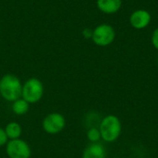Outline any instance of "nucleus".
<instances>
[{
    "mask_svg": "<svg viewBox=\"0 0 158 158\" xmlns=\"http://www.w3.org/2000/svg\"><path fill=\"white\" fill-rule=\"evenodd\" d=\"M22 83L14 74H6L0 79V95L7 102L13 103L22 94Z\"/></svg>",
    "mask_w": 158,
    "mask_h": 158,
    "instance_id": "1",
    "label": "nucleus"
},
{
    "mask_svg": "<svg viewBox=\"0 0 158 158\" xmlns=\"http://www.w3.org/2000/svg\"><path fill=\"white\" fill-rule=\"evenodd\" d=\"M99 131L101 138L106 143H113L120 136L122 127L119 118L114 115L105 117L100 122Z\"/></svg>",
    "mask_w": 158,
    "mask_h": 158,
    "instance_id": "2",
    "label": "nucleus"
},
{
    "mask_svg": "<svg viewBox=\"0 0 158 158\" xmlns=\"http://www.w3.org/2000/svg\"><path fill=\"white\" fill-rule=\"evenodd\" d=\"M44 93L43 82L37 78H30L22 85L21 98L27 101L30 105L39 102Z\"/></svg>",
    "mask_w": 158,
    "mask_h": 158,
    "instance_id": "3",
    "label": "nucleus"
},
{
    "mask_svg": "<svg viewBox=\"0 0 158 158\" xmlns=\"http://www.w3.org/2000/svg\"><path fill=\"white\" fill-rule=\"evenodd\" d=\"M116 38V31L113 26L109 24H100L93 31V42L98 46H107L111 44Z\"/></svg>",
    "mask_w": 158,
    "mask_h": 158,
    "instance_id": "4",
    "label": "nucleus"
},
{
    "mask_svg": "<svg viewBox=\"0 0 158 158\" xmlns=\"http://www.w3.org/2000/svg\"><path fill=\"white\" fill-rule=\"evenodd\" d=\"M6 153L9 158H30L31 156L30 145L20 138L7 142Z\"/></svg>",
    "mask_w": 158,
    "mask_h": 158,
    "instance_id": "5",
    "label": "nucleus"
},
{
    "mask_svg": "<svg viewBox=\"0 0 158 158\" xmlns=\"http://www.w3.org/2000/svg\"><path fill=\"white\" fill-rule=\"evenodd\" d=\"M66 126V119L62 114L54 112L44 117L42 122L44 131L48 134H57L61 132Z\"/></svg>",
    "mask_w": 158,
    "mask_h": 158,
    "instance_id": "6",
    "label": "nucleus"
},
{
    "mask_svg": "<svg viewBox=\"0 0 158 158\" xmlns=\"http://www.w3.org/2000/svg\"><path fill=\"white\" fill-rule=\"evenodd\" d=\"M152 20V16L145 9H137L130 16V24L136 30H143L149 26Z\"/></svg>",
    "mask_w": 158,
    "mask_h": 158,
    "instance_id": "7",
    "label": "nucleus"
},
{
    "mask_svg": "<svg viewBox=\"0 0 158 158\" xmlns=\"http://www.w3.org/2000/svg\"><path fill=\"white\" fill-rule=\"evenodd\" d=\"M98 9L105 14H115L122 6V0H96Z\"/></svg>",
    "mask_w": 158,
    "mask_h": 158,
    "instance_id": "8",
    "label": "nucleus"
},
{
    "mask_svg": "<svg viewBox=\"0 0 158 158\" xmlns=\"http://www.w3.org/2000/svg\"><path fill=\"white\" fill-rule=\"evenodd\" d=\"M82 158H106V152L103 144L94 143L84 149Z\"/></svg>",
    "mask_w": 158,
    "mask_h": 158,
    "instance_id": "9",
    "label": "nucleus"
},
{
    "mask_svg": "<svg viewBox=\"0 0 158 158\" xmlns=\"http://www.w3.org/2000/svg\"><path fill=\"white\" fill-rule=\"evenodd\" d=\"M5 131H6V134L8 139L16 140V139L20 138L21 133H22V129L19 123L12 121V122H9L6 124V128H5Z\"/></svg>",
    "mask_w": 158,
    "mask_h": 158,
    "instance_id": "10",
    "label": "nucleus"
},
{
    "mask_svg": "<svg viewBox=\"0 0 158 158\" xmlns=\"http://www.w3.org/2000/svg\"><path fill=\"white\" fill-rule=\"evenodd\" d=\"M11 108H12V111H13V113L15 115H17V116H23V115H25L29 111L30 104L27 101H25L23 98L20 97L19 99H18V100H16V101H14L12 103Z\"/></svg>",
    "mask_w": 158,
    "mask_h": 158,
    "instance_id": "11",
    "label": "nucleus"
},
{
    "mask_svg": "<svg viewBox=\"0 0 158 158\" xmlns=\"http://www.w3.org/2000/svg\"><path fill=\"white\" fill-rule=\"evenodd\" d=\"M87 138L88 140L94 143H98L101 139V133L99 129L97 128H91L88 131H87Z\"/></svg>",
    "mask_w": 158,
    "mask_h": 158,
    "instance_id": "12",
    "label": "nucleus"
},
{
    "mask_svg": "<svg viewBox=\"0 0 158 158\" xmlns=\"http://www.w3.org/2000/svg\"><path fill=\"white\" fill-rule=\"evenodd\" d=\"M7 140H8V138L6 134L5 129L0 127V147L6 145L7 143Z\"/></svg>",
    "mask_w": 158,
    "mask_h": 158,
    "instance_id": "13",
    "label": "nucleus"
},
{
    "mask_svg": "<svg viewBox=\"0 0 158 158\" xmlns=\"http://www.w3.org/2000/svg\"><path fill=\"white\" fill-rule=\"evenodd\" d=\"M151 42L153 46L158 50V27L156 29H155V31L152 33V37H151Z\"/></svg>",
    "mask_w": 158,
    "mask_h": 158,
    "instance_id": "14",
    "label": "nucleus"
},
{
    "mask_svg": "<svg viewBox=\"0 0 158 158\" xmlns=\"http://www.w3.org/2000/svg\"><path fill=\"white\" fill-rule=\"evenodd\" d=\"M93 31H94V30H92V29H90V28H85V29H83V31H82V35H83V37H84L85 39H92V37H93Z\"/></svg>",
    "mask_w": 158,
    "mask_h": 158,
    "instance_id": "15",
    "label": "nucleus"
}]
</instances>
